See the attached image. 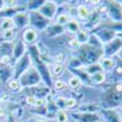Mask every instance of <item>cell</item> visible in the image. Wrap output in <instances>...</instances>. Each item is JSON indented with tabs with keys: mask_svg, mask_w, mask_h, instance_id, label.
Here are the masks:
<instances>
[{
	"mask_svg": "<svg viewBox=\"0 0 122 122\" xmlns=\"http://www.w3.org/2000/svg\"><path fill=\"white\" fill-rule=\"evenodd\" d=\"M103 49H97L89 45H81L79 46V56L78 59L82 61L84 66L99 62V60L103 57Z\"/></svg>",
	"mask_w": 122,
	"mask_h": 122,
	"instance_id": "obj_1",
	"label": "cell"
},
{
	"mask_svg": "<svg viewBox=\"0 0 122 122\" xmlns=\"http://www.w3.org/2000/svg\"><path fill=\"white\" fill-rule=\"evenodd\" d=\"M40 75L39 72L34 68V67H29L26 72L18 78L20 81V84H21V88L25 87H36L39 84L40 82Z\"/></svg>",
	"mask_w": 122,
	"mask_h": 122,
	"instance_id": "obj_2",
	"label": "cell"
},
{
	"mask_svg": "<svg viewBox=\"0 0 122 122\" xmlns=\"http://www.w3.org/2000/svg\"><path fill=\"white\" fill-rule=\"evenodd\" d=\"M122 49V39L120 37H115L112 40L103 45V55L106 57H112L114 55H117L120 50Z\"/></svg>",
	"mask_w": 122,
	"mask_h": 122,
	"instance_id": "obj_3",
	"label": "cell"
},
{
	"mask_svg": "<svg viewBox=\"0 0 122 122\" xmlns=\"http://www.w3.org/2000/svg\"><path fill=\"white\" fill-rule=\"evenodd\" d=\"M30 61H32V57L29 56L28 53H26L22 57H20L17 60L16 67H15V73H14L15 77H16V79H18L30 67Z\"/></svg>",
	"mask_w": 122,
	"mask_h": 122,
	"instance_id": "obj_4",
	"label": "cell"
},
{
	"mask_svg": "<svg viewBox=\"0 0 122 122\" xmlns=\"http://www.w3.org/2000/svg\"><path fill=\"white\" fill-rule=\"evenodd\" d=\"M107 16L112 20V22H122V5L117 1H110L106 7Z\"/></svg>",
	"mask_w": 122,
	"mask_h": 122,
	"instance_id": "obj_5",
	"label": "cell"
},
{
	"mask_svg": "<svg viewBox=\"0 0 122 122\" xmlns=\"http://www.w3.org/2000/svg\"><path fill=\"white\" fill-rule=\"evenodd\" d=\"M56 10H57V5L54 1H44L43 5L38 9V12L49 21V20H53L55 17Z\"/></svg>",
	"mask_w": 122,
	"mask_h": 122,
	"instance_id": "obj_6",
	"label": "cell"
},
{
	"mask_svg": "<svg viewBox=\"0 0 122 122\" xmlns=\"http://www.w3.org/2000/svg\"><path fill=\"white\" fill-rule=\"evenodd\" d=\"M28 15H29V23L33 27H36L37 29H44L48 27L49 21L45 17H43L38 11H32Z\"/></svg>",
	"mask_w": 122,
	"mask_h": 122,
	"instance_id": "obj_7",
	"label": "cell"
},
{
	"mask_svg": "<svg viewBox=\"0 0 122 122\" xmlns=\"http://www.w3.org/2000/svg\"><path fill=\"white\" fill-rule=\"evenodd\" d=\"M94 34L97 36V38L100 40L103 45L106 44V43H109L110 40H112V39L116 37V33L114 32V30H111V29H109V28H105V27L98 29L97 32H94Z\"/></svg>",
	"mask_w": 122,
	"mask_h": 122,
	"instance_id": "obj_8",
	"label": "cell"
},
{
	"mask_svg": "<svg viewBox=\"0 0 122 122\" xmlns=\"http://www.w3.org/2000/svg\"><path fill=\"white\" fill-rule=\"evenodd\" d=\"M75 121L77 122H100V116L95 112H77L72 114Z\"/></svg>",
	"mask_w": 122,
	"mask_h": 122,
	"instance_id": "obj_9",
	"label": "cell"
},
{
	"mask_svg": "<svg viewBox=\"0 0 122 122\" xmlns=\"http://www.w3.org/2000/svg\"><path fill=\"white\" fill-rule=\"evenodd\" d=\"M38 39V32L33 28H26L23 30V34H22V40L25 42V44H29L32 45L37 42Z\"/></svg>",
	"mask_w": 122,
	"mask_h": 122,
	"instance_id": "obj_10",
	"label": "cell"
},
{
	"mask_svg": "<svg viewBox=\"0 0 122 122\" xmlns=\"http://www.w3.org/2000/svg\"><path fill=\"white\" fill-rule=\"evenodd\" d=\"M12 20L15 27L17 28H25L27 25H29V15L27 12H17Z\"/></svg>",
	"mask_w": 122,
	"mask_h": 122,
	"instance_id": "obj_11",
	"label": "cell"
},
{
	"mask_svg": "<svg viewBox=\"0 0 122 122\" xmlns=\"http://www.w3.org/2000/svg\"><path fill=\"white\" fill-rule=\"evenodd\" d=\"M26 54V44L22 39H17L16 43L12 48V55L18 60L20 57H22Z\"/></svg>",
	"mask_w": 122,
	"mask_h": 122,
	"instance_id": "obj_12",
	"label": "cell"
},
{
	"mask_svg": "<svg viewBox=\"0 0 122 122\" xmlns=\"http://www.w3.org/2000/svg\"><path fill=\"white\" fill-rule=\"evenodd\" d=\"M101 115L106 122H122L120 114L115 110H101Z\"/></svg>",
	"mask_w": 122,
	"mask_h": 122,
	"instance_id": "obj_13",
	"label": "cell"
},
{
	"mask_svg": "<svg viewBox=\"0 0 122 122\" xmlns=\"http://www.w3.org/2000/svg\"><path fill=\"white\" fill-rule=\"evenodd\" d=\"M100 20H101V14L99 12V10H95V11L90 12V15H89V17H88V20H87V21H88V22H87V27H88V28L95 27L97 25H99Z\"/></svg>",
	"mask_w": 122,
	"mask_h": 122,
	"instance_id": "obj_14",
	"label": "cell"
},
{
	"mask_svg": "<svg viewBox=\"0 0 122 122\" xmlns=\"http://www.w3.org/2000/svg\"><path fill=\"white\" fill-rule=\"evenodd\" d=\"M99 65L101 67L103 71H110L115 67V61L112 60V57H106V56H103L100 60H99Z\"/></svg>",
	"mask_w": 122,
	"mask_h": 122,
	"instance_id": "obj_15",
	"label": "cell"
},
{
	"mask_svg": "<svg viewBox=\"0 0 122 122\" xmlns=\"http://www.w3.org/2000/svg\"><path fill=\"white\" fill-rule=\"evenodd\" d=\"M65 29H67V32H70V33L77 34L81 30V25L76 18H71L70 21L65 25Z\"/></svg>",
	"mask_w": 122,
	"mask_h": 122,
	"instance_id": "obj_16",
	"label": "cell"
},
{
	"mask_svg": "<svg viewBox=\"0 0 122 122\" xmlns=\"http://www.w3.org/2000/svg\"><path fill=\"white\" fill-rule=\"evenodd\" d=\"M90 15V10L88 9V6L86 5H78L77 6V16L79 20H83V21H87L88 17Z\"/></svg>",
	"mask_w": 122,
	"mask_h": 122,
	"instance_id": "obj_17",
	"label": "cell"
},
{
	"mask_svg": "<svg viewBox=\"0 0 122 122\" xmlns=\"http://www.w3.org/2000/svg\"><path fill=\"white\" fill-rule=\"evenodd\" d=\"M101 110V105L100 104H86V105H82L78 107V111L79 112H95V111H99Z\"/></svg>",
	"mask_w": 122,
	"mask_h": 122,
	"instance_id": "obj_18",
	"label": "cell"
},
{
	"mask_svg": "<svg viewBox=\"0 0 122 122\" xmlns=\"http://www.w3.org/2000/svg\"><path fill=\"white\" fill-rule=\"evenodd\" d=\"M105 98H106V101H115V103H117V101L122 100V93H120V92L115 89H111L105 94Z\"/></svg>",
	"mask_w": 122,
	"mask_h": 122,
	"instance_id": "obj_19",
	"label": "cell"
},
{
	"mask_svg": "<svg viewBox=\"0 0 122 122\" xmlns=\"http://www.w3.org/2000/svg\"><path fill=\"white\" fill-rule=\"evenodd\" d=\"M83 70H84V72H86L87 75H89V76H93V75H95L97 72L103 71V70H101V67H100V65H99V62L92 64V65H87V66H84Z\"/></svg>",
	"mask_w": 122,
	"mask_h": 122,
	"instance_id": "obj_20",
	"label": "cell"
},
{
	"mask_svg": "<svg viewBox=\"0 0 122 122\" xmlns=\"http://www.w3.org/2000/svg\"><path fill=\"white\" fill-rule=\"evenodd\" d=\"M15 27V23H14V20L10 18V17H5L3 18V21L0 22V29L5 32V30H9V29H14Z\"/></svg>",
	"mask_w": 122,
	"mask_h": 122,
	"instance_id": "obj_21",
	"label": "cell"
},
{
	"mask_svg": "<svg viewBox=\"0 0 122 122\" xmlns=\"http://www.w3.org/2000/svg\"><path fill=\"white\" fill-rule=\"evenodd\" d=\"M88 38H89V34L86 32V30H82L81 29L79 32L76 34V40H77V43L79 44V45H86L87 43H88Z\"/></svg>",
	"mask_w": 122,
	"mask_h": 122,
	"instance_id": "obj_22",
	"label": "cell"
},
{
	"mask_svg": "<svg viewBox=\"0 0 122 122\" xmlns=\"http://www.w3.org/2000/svg\"><path fill=\"white\" fill-rule=\"evenodd\" d=\"M87 45L89 46H93V48H97V49H103V44H101V42L97 38V36L94 33L89 34V38H88V43Z\"/></svg>",
	"mask_w": 122,
	"mask_h": 122,
	"instance_id": "obj_23",
	"label": "cell"
},
{
	"mask_svg": "<svg viewBox=\"0 0 122 122\" xmlns=\"http://www.w3.org/2000/svg\"><path fill=\"white\" fill-rule=\"evenodd\" d=\"M90 79L93 81V83L101 84V83H104L105 81H106V75L103 72V71H100V72H97L95 75L90 76Z\"/></svg>",
	"mask_w": 122,
	"mask_h": 122,
	"instance_id": "obj_24",
	"label": "cell"
},
{
	"mask_svg": "<svg viewBox=\"0 0 122 122\" xmlns=\"http://www.w3.org/2000/svg\"><path fill=\"white\" fill-rule=\"evenodd\" d=\"M70 16L67 15V14H60V15H57V17H56V25H59V26H65L68 21H70Z\"/></svg>",
	"mask_w": 122,
	"mask_h": 122,
	"instance_id": "obj_25",
	"label": "cell"
},
{
	"mask_svg": "<svg viewBox=\"0 0 122 122\" xmlns=\"http://www.w3.org/2000/svg\"><path fill=\"white\" fill-rule=\"evenodd\" d=\"M81 84H82V79H81L79 77H71L70 81H68V86L71 88H73V89H77L81 87Z\"/></svg>",
	"mask_w": 122,
	"mask_h": 122,
	"instance_id": "obj_26",
	"label": "cell"
},
{
	"mask_svg": "<svg viewBox=\"0 0 122 122\" xmlns=\"http://www.w3.org/2000/svg\"><path fill=\"white\" fill-rule=\"evenodd\" d=\"M49 32L51 30V33L50 34H48V36H50V37H53V36H57V34H61L65 30V27H62V26H59V25H54L51 28H49L48 29Z\"/></svg>",
	"mask_w": 122,
	"mask_h": 122,
	"instance_id": "obj_27",
	"label": "cell"
},
{
	"mask_svg": "<svg viewBox=\"0 0 122 122\" xmlns=\"http://www.w3.org/2000/svg\"><path fill=\"white\" fill-rule=\"evenodd\" d=\"M56 121L57 122H67L68 121V115H67L66 111L59 110L56 112Z\"/></svg>",
	"mask_w": 122,
	"mask_h": 122,
	"instance_id": "obj_28",
	"label": "cell"
},
{
	"mask_svg": "<svg viewBox=\"0 0 122 122\" xmlns=\"http://www.w3.org/2000/svg\"><path fill=\"white\" fill-rule=\"evenodd\" d=\"M9 88L11 89V90H20L21 89V84H20V81L14 78V79H10V82H9Z\"/></svg>",
	"mask_w": 122,
	"mask_h": 122,
	"instance_id": "obj_29",
	"label": "cell"
},
{
	"mask_svg": "<svg viewBox=\"0 0 122 122\" xmlns=\"http://www.w3.org/2000/svg\"><path fill=\"white\" fill-rule=\"evenodd\" d=\"M64 68H65V66L62 64H55V66L53 68V73L55 76H61L64 73Z\"/></svg>",
	"mask_w": 122,
	"mask_h": 122,
	"instance_id": "obj_30",
	"label": "cell"
},
{
	"mask_svg": "<svg viewBox=\"0 0 122 122\" xmlns=\"http://www.w3.org/2000/svg\"><path fill=\"white\" fill-rule=\"evenodd\" d=\"M3 37L6 42H10V40H12L15 38V30L14 29H9V30H5L3 32Z\"/></svg>",
	"mask_w": 122,
	"mask_h": 122,
	"instance_id": "obj_31",
	"label": "cell"
},
{
	"mask_svg": "<svg viewBox=\"0 0 122 122\" xmlns=\"http://www.w3.org/2000/svg\"><path fill=\"white\" fill-rule=\"evenodd\" d=\"M76 105H77V100L73 98H68L65 100V107H67V109H73Z\"/></svg>",
	"mask_w": 122,
	"mask_h": 122,
	"instance_id": "obj_32",
	"label": "cell"
},
{
	"mask_svg": "<svg viewBox=\"0 0 122 122\" xmlns=\"http://www.w3.org/2000/svg\"><path fill=\"white\" fill-rule=\"evenodd\" d=\"M54 87H55L56 90H62V89L66 87V83L64 82L62 79H56L55 83H54Z\"/></svg>",
	"mask_w": 122,
	"mask_h": 122,
	"instance_id": "obj_33",
	"label": "cell"
},
{
	"mask_svg": "<svg viewBox=\"0 0 122 122\" xmlns=\"http://www.w3.org/2000/svg\"><path fill=\"white\" fill-rule=\"evenodd\" d=\"M26 101H27V104L34 106V105H36V103H37V98H36L34 95H28V97L26 98Z\"/></svg>",
	"mask_w": 122,
	"mask_h": 122,
	"instance_id": "obj_34",
	"label": "cell"
},
{
	"mask_svg": "<svg viewBox=\"0 0 122 122\" xmlns=\"http://www.w3.org/2000/svg\"><path fill=\"white\" fill-rule=\"evenodd\" d=\"M68 45H70L71 48H73V49H77V48H79V44L77 43V40H76L75 38L70 40V42H68Z\"/></svg>",
	"mask_w": 122,
	"mask_h": 122,
	"instance_id": "obj_35",
	"label": "cell"
},
{
	"mask_svg": "<svg viewBox=\"0 0 122 122\" xmlns=\"http://www.w3.org/2000/svg\"><path fill=\"white\" fill-rule=\"evenodd\" d=\"M62 59H64V55L62 54H59L55 57V64H62Z\"/></svg>",
	"mask_w": 122,
	"mask_h": 122,
	"instance_id": "obj_36",
	"label": "cell"
},
{
	"mask_svg": "<svg viewBox=\"0 0 122 122\" xmlns=\"http://www.w3.org/2000/svg\"><path fill=\"white\" fill-rule=\"evenodd\" d=\"M5 115H6V111L3 107H0V117H4Z\"/></svg>",
	"mask_w": 122,
	"mask_h": 122,
	"instance_id": "obj_37",
	"label": "cell"
},
{
	"mask_svg": "<svg viewBox=\"0 0 122 122\" xmlns=\"http://www.w3.org/2000/svg\"><path fill=\"white\" fill-rule=\"evenodd\" d=\"M117 56H118V57H120V59H121V60H122V49H121V50H120V53H118V54H117Z\"/></svg>",
	"mask_w": 122,
	"mask_h": 122,
	"instance_id": "obj_38",
	"label": "cell"
},
{
	"mask_svg": "<svg viewBox=\"0 0 122 122\" xmlns=\"http://www.w3.org/2000/svg\"><path fill=\"white\" fill-rule=\"evenodd\" d=\"M116 36H117V37H120V38L122 39V32H121V33H118V34H116Z\"/></svg>",
	"mask_w": 122,
	"mask_h": 122,
	"instance_id": "obj_39",
	"label": "cell"
},
{
	"mask_svg": "<svg viewBox=\"0 0 122 122\" xmlns=\"http://www.w3.org/2000/svg\"><path fill=\"white\" fill-rule=\"evenodd\" d=\"M121 112H122V105H121Z\"/></svg>",
	"mask_w": 122,
	"mask_h": 122,
	"instance_id": "obj_40",
	"label": "cell"
}]
</instances>
